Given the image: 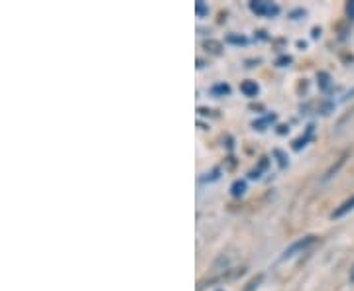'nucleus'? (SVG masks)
I'll return each mask as SVG.
<instances>
[{
    "mask_svg": "<svg viewBox=\"0 0 354 291\" xmlns=\"http://www.w3.org/2000/svg\"><path fill=\"white\" fill-rule=\"evenodd\" d=\"M317 241H319V236H317V234H305V236H301V238L293 241L290 246L283 250V254H281V260H290V258L297 256V254H304L305 250H309L313 244H317Z\"/></svg>",
    "mask_w": 354,
    "mask_h": 291,
    "instance_id": "f257e3e1",
    "label": "nucleus"
},
{
    "mask_svg": "<svg viewBox=\"0 0 354 291\" xmlns=\"http://www.w3.org/2000/svg\"><path fill=\"white\" fill-rule=\"evenodd\" d=\"M250 12L256 16H264V18H276L279 14V6L276 2H268V0H252L248 2Z\"/></svg>",
    "mask_w": 354,
    "mask_h": 291,
    "instance_id": "f03ea898",
    "label": "nucleus"
},
{
    "mask_svg": "<svg viewBox=\"0 0 354 291\" xmlns=\"http://www.w3.org/2000/svg\"><path fill=\"white\" fill-rule=\"evenodd\" d=\"M311 140H315V124H313V122H311V124H307L305 132L299 136V138H295L293 142H291V148H293L295 152H301Z\"/></svg>",
    "mask_w": 354,
    "mask_h": 291,
    "instance_id": "7ed1b4c3",
    "label": "nucleus"
},
{
    "mask_svg": "<svg viewBox=\"0 0 354 291\" xmlns=\"http://www.w3.org/2000/svg\"><path fill=\"white\" fill-rule=\"evenodd\" d=\"M276 120H278V114L266 113L262 114L260 118H256V120H254L252 128L254 130H258V132H266V130L272 126V124H276Z\"/></svg>",
    "mask_w": 354,
    "mask_h": 291,
    "instance_id": "20e7f679",
    "label": "nucleus"
},
{
    "mask_svg": "<svg viewBox=\"0 0 354 291\" xmlns=\"http://www.w3.org/2000/svg\"><path fill=\"white\" fill-rule=\"evenodd\" d=\"M346 160H348V152L342 153L341 158H339V160H337V162H335V164L330 165L329 169L325 171V176H323V183H327V181H330V179L335 178V176H337V173L341 171L342 165L346 164Z\"/></svg>",
    "mask_w": 354,
    "mask_h": 291,
    "instance_id": "39448f33",
    "label": "nucleus"
},
{
    "mask_svg": "<svg viewBox=\"0 0 354 291\" xmlns=\"http://www.w3.org/2000/svg\"><path fill=\"white\" fill-rule=\"evenodd\" d=\"M351 211H354V195H351L346 201H342L333 213H330V218H342L344 215H348Z\"/></svg>",
    "mask_w": 354,
    "mask_h": 291,
    "instance_id": "423d86ee",
    "label": "nucleus"
},
{
    "mask_svg": "<svg viewBox=\"0 0 354 291\" xmlns=\"http://www.w3.org/2000/svg\"><path fill=\"white\" fill-rule=\"evenodd\" d=\"M241 93L244 97H248V99H256L258 93H260V85L256 81H252V79H246V81L241 83Z\"/></svg>",
    "mask_w": 354,
    "mask_h": 291,
    "instance_id": "0eeeda50",
    "label": "nucleus"
},
{
    "mask_svg": "<svg viewBox=\"0 0 354 291\" xmlns=\"http://www.w3.org/2000/svg\"><path fill=\"white\" fill-rule=\"evenodd\" d=\"M203 48L207 53H211V55H221L223 50H225V46H223V41H218L215 38H209L203 41Z\"/></svg>",
    "mask_w": 354,
    "mask_h": 291,
    "instance_id": "6e6552de",
    "label": "nucleus"
},
{
    "mask_svg": "<svg viewBox=\"0 0 354 291\" xmlns=\"http://www.w3.org/2000/svg\"><path fill=\"white\" fill-rule=\"evenodd\" d=\"M230 85L228 83H225V81H221V83H215L211 89H209V93H211V97H215V99H223V97H228L230 95Z\"/></svg>",
    "mask_w": 354,
    "mask_h": 291,
    "instance_id": "1a4fd4ad",
    "label": "nucleus"
},
{
    "mask_svg": "<svg viewBox=\"0 0 354 291\" xmlns=\"http://www.w3.org/2000/svg\"><path fill=\"white\" fill-rule=\"evenodd\" d=\"M246 191H248L246 179H234V181H232V185H230V195H232L234 199H241Z\"/></svg>",
    "mask_w": 354,
    "mask_h": 291,
    "instance_id": "9d476101",
    "label": "nucleus"
},
{
    "mask_svg": "<svg viewBox=\"0 0 354 291\" xmlns=\"http://www.w3.org/2000/svg\"><path fill=\"white\" fill-rule=\"evenodd\" d=\"M228 46H236V48H244V46H248V38L244 36V34H228L227 38H225Z\"/></svg>",
    "mask_w": 354,
    "mask_h": 291,
    "instance_id": "9b49d317",
    "label": "nucleus"
},
{
    "mask_svg": "<svg viewBox=\"0 0 354 291\" xmlns=\"http://www.w3.org/2000/svg\"><path fill=\"white\" fill-rule=\"evenodd\" d=\"M317 85L321 91H329L330 85H333V77L327 71H319L317 73Z\"/></svg>",
    "mask_w": 354,
    "mask_h": 291,
    "instance_id": "f8f14e48",
    "label": "nucleus"
},
{
    "mask_svg": "<svg viewBox=\"0 0 354 291\" xmlns=\"http://www.w3.org/2000/svg\"><path fill=\"white\" fill-rule=\"evenodd\" d=\"M272 158L278 162V165L281 169H286V167L290 165V158H288V153L283 152V150H278V148H276V150L272 152Z\"/></svg>",
    "mask_w": 354,
    "mask_h": 291,
    "instance_id": "ddd939ff",
    "label": "nucleus"
},
{
    "mask_svg": "<svg viewBox=\"0 0 354 291\" xmlns=\"http://www.w3.org/2000/svg\"><path fill=\"white\" fill-rule=\"evenodd\" d=\"M221 173H223L221 167H213L211 171H207V173L203 176L201 183H213V181H218V179H221Z\"/></svg>",
    "mask_w": 354,
    "mask_h": 291,
    "instance_id": "4468645a",
    "label": "nucleus"
},
{
    "mask_svg": "<svg viewBox=\"0 0 354 291\" xmlns=\"http://www.w3.org/2000/svg\"><path fill=\"white\" fill-rule=\"evenodd\" d=\"M262 281H264V274H256V276L242 288V291H256L262 285Z\"/></svg>",
    "mask_w": 354,
    "mask_h": 291,
    "instance_id": "2eb2a0df",
    "label": "nucleus"
},
{
    "mask_svg": "<svg viewBox=\"0 0 354 291\" xmlns=\"http://www.w3.org/2000/svg\"><path fill=\"white\" fill-rule=\"evenodd\" d=\"M195 14H197V18H205V16H209V6H207L203 0H197V2H195Z\"/></svg>",
    "mask_w": 354,
    "mask_h": 291,
    "instance_id": "dca6fc26",
    "label": "nucleus"
},
{
    "mask_svg": "<svg viewBox=\"0 0 354 291\" xmlns=\"http://www.w3.org/2000/svg\"><path fill=\"white\" fill-rule=\"evenodd\" d=\"M333 111H335V102L333 101H323L319 104V113L323 114V116H329Z\"/></svg>",
    "mask_w": 354,
    "mask_h": 291,
    "instance_id": "f3484780",
    "label": "nucleus"
},
{
    "mask_svg": "<svg viewBox=\"0 0 354 291\" xmlns=\"http://www.w3.org/2000/svg\"><path fill=\"white\" fill-rule=\"evenodd\" d=\"M293 64V57L291 55H288V53H283V55H279L278 59H276V67H288V65Z\"/></svg>",
    "mask_w": 354,
    "mask_h": 291,
    "instance_id": "a211bd4d",
    "label": "nucleus"
},
{
    "mask_svg": "<svg viewBox=\"0 0 354 291\" xmlns=\"http://www.w3.org/2000/svg\"><path fill=\"white\" fill-rule=\"evenodd\" d=\"M197 114H199V116H205V118H216V116H218L216 111L209 109V106H199V109H197Z\"/></svg>",
    "mask_w": 354,
    "mask_h": 291,
    "instance_id": "6ab92c4d",
    "label": "nucleus"
},
{
    "mask_svg": "<svg viewBox=\"0 0 354 291\" xmlns=\"http://www.w3.org/2000/svg\"><path fill=\"white\" fill-rule=\"evenodd\" d=\"M270 164H272V160H270L268 156H262V158L258 160V164H256V167H258V169H260L262 173H266V171L270 169Z\"/></svg>",
    "mask_w": 354,
    "mask_h": 291,
    "instance_id": "aec40b11",
    "label": "nucleus"
},
{
    "mask_svg": "<svg viewBox=\"0 0 354 291\" xmlns=\"http://www.w3.org/2000/svg\"><path fill=\"white\" fill-rule=\"evenodd\" d=\"M344 12H346V20H348V22H354V0H348V2H346Z\"/></svg>",
    "mask_w": 354,
    "mask_h": 291,
    "instance_id": "412c9836",
    "label": "nucleus"
},
{
    "mask_svg": "<svg viewBox=\"0 0 354 291\" xmlns=\"http://www.w3.org/2000/svg\"><path fill=\"white\" fill-rule=\"evenodd\" d=\"M305 14H307V10H305V8H295V10H291L288 16H290L291 20H301Z\"/></svg>",
    "mask_w": 354,
    "mask_h": 291,
    "instance_id": "4be33fe9",
    "label": "nucleus"
},
{
    "mask_svg": "<svg viewBox=\"0 0 354 291\" xmlns=\"http://www.w3.org/2000/svg\"><path fill=\"white\" fill-rule=\"evenodd\" d=\"M254 38L258 39V41H268V39H270V34H268L266 30H256V32H254Z\"/></svg>",
    "mask_w": 354,
    "mask_h": 291,
    "instance_id": "5701e85b",
    "label": "nucleus"
},
{
    "mask_svg": "<svg viewBox=\"0 0 354 291\" xmlns=\"http://www.w3.org/2000/svg\"><path fill=\"white\" fill-rule=\"evenodd\" d=\"M307 89H309V83H307V79H301V83L297 85V93L304 97L305 93H307Z\"/></svg>",
    "mask_w": 354,
    "mask_h": 291,
    "instance_id": "b1692460",
    "label": "nucleus"
},
{
    "mask_svg": "<svg viewBox=\"0 0 354 291\" xmlns=\"http://www.w3.org/2000/svg\"><path fill=\"white\" fill-rule=\"evenodd\" d=\"M276 132H278L279 136H286V134H290V126H288V124H278V126H276Z\"/></svg>",
    "mask_w": 354,
    "mask_h": 291,
    "instance_id": "393cba45",
    "label": "nucleus"
},
{
    "mask_svg": "<svg viewBox=\"0 0 354 291\" xmlns=\"http://www.w3.org/2000/svg\"><path fill=\"white\" fill-rule=\"evenodd\" d=\"M260 178H262V171H260L258 167H254V169L248 171V179H260Z\"/></svg>",
    "mask_w": 354,
    "mask_h": 291,
    "instance_id": "a878e982",
    "label": "nucleus"
},
{
    "mask_svg": "<svg viewBox=\"0 0 354 291\" xmlns=\"http://www.w3.org/2000/svg\"><path fill=\"white\" fill-rule=\"evenodd\" d=\"M258 64H262V59H260V57H256V59H246V62H244V65H246L248 69H252V67H256Z\"/></svg>",
    "mask_w": 354,
    "mask_h": 291,
    "instance_id": "bb28decb",
    "label": "nucleus"
},
{
    "mask_svg": "<svg viewBox=\"0 0 354 291\" xmlns=\"http://www.w3.org/2000/svg\"><path fill=\"white\" fill-rule=\"evenodd\" d=\"M248 109H250V111H254V113H264V106H262L260 102H252Z\"/></svg>",
    "mask_w": 354,
    "mask_h": 291,
    "instance_id": "cd10ccee",
    "label": "nucleus"
},
{
    "mask_svg": "<svg viewBox=\"0 0 354 291\" xmlns=\"http://www.w3.org/2000/svg\"><path fill=\"white\" fill-rule=\"evenodd\" d=\"M321 32H323V30H321L319 26H315V28L311 30V38H313V39H319V38H321Z\"/></svg>",
    "mask_w": 354,
    "mask_h": 291,
    "instance_id": "c85d7f7f",
    "label": "nucleus"
},
{
    "mask_svg": "<svg viewBox=\"0 0 354 291\" xmlns=\"http://www.w3.org/2000/svg\"><path fill=\"white\" fill-rule=\"evenodd\" d=\"M234 165H236V158H234V156H228V158H227V167H228V169H232Z\"/></svg>",
    "mask_w": 354,
    "mask_h": 291,
    "instance_id": "c756f323",
    "label": "nucleus"
},
{
    "mask_svg": "<svg viewBox=\"0 0 354 291\" xmlns=\"http://www.w3.org/2000/svg\"><path fill=\"white\" fill-rule=\"evenodd\" d=\"M225 142H227L225 146H227L228 150H232V148H234V140L230 138V136H227V138H225Z\"/></svg>",
    "mask_w": 354,
    "mask_h": 291,
    "instance_id": "7c9ffc66",
    "label": "nucleus"
},
{
    "mask_svg": "<svg viewBox=\"0 0 354 291\" xmlns=\"http://www.w3.org/2000/svg\"><path fill=\"white\" fill-rule=\"evenodd\" d=\"M295 46H297L299 50H307V41H304V39H299V41H297Z\"/></svg>",
    "mask_w": 354,
    "mask_h": 291,
    "instance_id": "2f4dec72",
    "label": "nucleus"
},
{
    "mask_svg": "<svg viewBox=\"0 0 354 291\" xmlns=\"http://www.w3.org/2000/svg\"><path fill=\"white\" fill-rule=\"evenodd\" d=\"M205 67V62L203 59H197V69H203Z\"/></svg>",
    "mask_w": 354,
    "mask_h": 291,
    "instance_id": "473e14b6",
    "label": "nucleus"
},
{
    "mask_svg": "<svg viewBox=\"0 0 354 291\" xmlns=\"http://www.w3.org/2000/svg\"><path fill=\"white\" fill-rule=\"evenodd\" d=\"M351 281L354 283V266H353V270H351Z\"/></svg>",
    "mask_w": 354,
    "mask_h": 291,
    "instance_id": "72a5a7b5",
    "label": "nucleus"
},
{
    "mask_svg": "<svg viewBox=\"0 0 354 291\" xmlns=\"http://www.w3.org/2000/svg\"><path fill=\"white\" fill-rule=\"evenodd\" d=\"M218 291H223V290H218Z\"/></svg>",
    "mask_w": 354,
    "mask_h": 291,
    "instance_id": "f704fd0d",
    "label": "nucleus"
}]
</instances>
